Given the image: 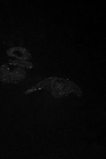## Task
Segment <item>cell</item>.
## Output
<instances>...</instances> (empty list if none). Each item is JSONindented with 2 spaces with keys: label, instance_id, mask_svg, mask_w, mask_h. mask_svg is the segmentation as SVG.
Wrapping results in <instances>:
<instances>
[{
  "label": "cell",
  "instance_id": "cell-1",
  "mask_svg": "<svg viewBox=\"0 0 106 159\" xmlns=\"http://www.w3.org/2000/svg\"><path fill=\"white\" fill-rule=\"evenodd\" d=\"M26 76V71L18 67L11 72L6 64L0 67V80L3 82L16 84L24 80Z\"/></svg>",
  "mask_w": 106,
  "mask_h": 159
},
{
  "label": "cell",
  "instance_id": "cell-2",
  "mask_svg": "<svg viewBox=\"0 0 106 159\" xmlns=\"http://www.w3.org/2000/svg\"><path fill=\"white\" fill-rule=\"evenodd\" d=\"M7 54L10 57H13L20 60H29L32 57V55L25 48L21 47H12L8 49Z\"/></svg>",
  "mask_w": 106,
  "mask_h": 159
},
{
  "label": "cell",
  "instance_id": "cell-3",
  "mask_svg": "<svg viewBox=\"0 0 106 159\" xmlns=\"http://www.w3.org/2000/svg\"><path fill=\"white\" fill-rule=\"evenodd\" d=\"M11 62L12 64L14 65H18L20 66L26 67L27 68H31L32 67V63L26 61L24 60H15L10 61Z\"/></svg>",
  "mask_w": 106,
  "mask_h": 159
}]
</instances>
